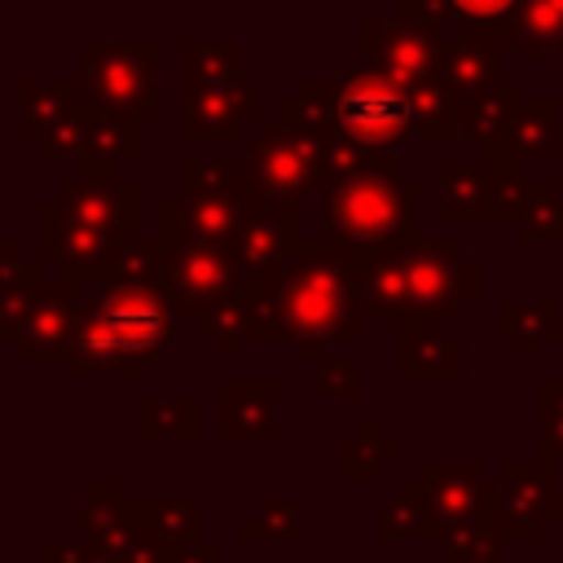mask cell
Returning a JSON list of instances; mask_svg holds the SVG:
<instances>
[{
    "instance_id": "obj_31",
    "label": "cell",
    "mask_w": 563,
    "mask_h": 563,
    "mask_svg": "<svg viewBox=\"0 0 563 563\" xmlns=\"http://www.w3.org/2000/svg\"><path fill=\"white\" fill-rule=\"evenodd\" d=\"M506 35L519 44L523 62H537V57H563V0L515 4Z\"/></svg>"
},
{
    "instance_id": "obj_20",
    "label": "cell",
    "mask_w": 563,
    "mask_h": 563,
    "mask_svg": "<svg viewBox=\"0 0 563 563\" xmlns=\"http://www.w3.org/2000/svg\"><path fill=\"white\" fill-rule=\"evenodd\" d=\"M413 242H396V246H383V251L356 260L365 321H405V303H409V246Z\"/></svg>"
},
{
    "instance_id": "obj_21",
    "label": "cell",
    "mask_w": 563,
    "mask_h": 563,
    "mask_svg": "<svg viewBox=\"0 0 563 563\" xmlns=\"http://www.w3.org/2000/svg\"><path fill=\"white\" fill-rule=\"evenodd\" d=\"M141 154V123L123 114H106L88 101V141L79 158V176L92 180H123L119 172Z\"/></svg>"
},
{
    "instance_id": "obj_1",
    "label": "cell",
    "mask_w": 563,
    "mask_h": 563,
    "mask_svg": "<svg viewBox=\"0 0 563 563\" xmlns=\"http://www.w3.org/2000/svg\"><path fill=\"white\" fill-rule=\"evenodd\" d=\"M242 312L251 339H295L303 361L325 343H356L365 325L356 260L330 238L303 242L282 273L242 282Z\"/></svg>"
},
{
    "instance_id": "obj_15",
    "label": "cell",
    "mask_w": 563,
    "mask_h": 563,
    "mask_svg": "<svg viewBox=\"0 0 563 563\" xmlns=\"http://www.w3.org/2000/svg\"><path fill=\"white\" fill-rule=\"evenodd\" d=\"M427 484L444 528L449 523H501V488L475 462H422Z\"/></svg>"
},
{
    "instance_id": "obj_25",
    "label": "cell",
    "mask_w": 563,
    "mask_h": 563,
    "mask_svg": "<svg viewBox=\"0 0 563 563\" xmlns=\"http://www.w3.org/2000/svg\"><path fill=\"white\" fill-rule=\"evenodd\" d=\"M493 202H497V185L484 167L462 163V158L440 163V216L449 224L493 220Z\"/></svg>"
},
{
    "instance_id": "obj_18",
    "label": "cell",
    "mask_w": 563,
    "mask_h": 563,
    "mask_svg": "<svg viewBox=\"0 0 563 563\" xmlns=\"http://www.w3.org/2000/svg\"><path fill=\"white\" fill-rule=\"evenodd\" d=\"M519 106H523L519 79H497L493 88L466 97V128L462 132L479 145V154H484L479 167L488 176H515V172H523V167H510L506 163V141H510V123H515Z\"/></svg>"
},
{
    "instance_id": "obj_12",
    "label": "cell",
    "mask_w": 563,
    "mask_h": 563,
    "mask_svg": "<svg viewBox=\"0 0 563 563\" xmlns=\"http://www.w3.org/2000/svg\"><path fill=\"white\" fill-rule=\"evenodd\" d=\"M255 119H260V97L246 75L224 79V84H180V136L185 141H233Z\"/></svg>"
},
{
    "instance_id": "obj_22",
    "label": "cell",
    "mask_w": 563,
    "mask_h": 563,
    "mask_svg": "<svg viewBox=\"0 0 563 563\" xmlns=\"http://www.w3.org/2000/svg\"><path fill=\"white\" fill-rule=\"evenodd\" d=\"M84 106H88V97H84L79 79H57V84L22 79L18 84V132L40 145L53 128H62L66 119H75Z\"/></svg>"
},
{
    "instance_id": "obj_36",
    "label": "cell",
    "mask_w": 563,
    "mask_h": 563,
    "mask_svg": "<svg viewBox=\"0 0 563 563\" xmlns=\"http://www.w3.org/2000/svg\"><path fill=\"white\" fill-rule=\"evenodd\" d=\"M163 273H167V246L163 242H123L101 282L106 286H163Z\"/></svg>"
},
{
    "instance_id": "obj_38",
    "label": "cell",
    "mask_w": 563,
    "mask_h": 563,
    "mask_svg": "<svg viewBox=\"0 0 563 563\" xmlns=\"http://www.w3.org/2000/svg\"><path fill=\"white\" fill-rule=\"evenodd\" d=\"M501 541H506L501 523H449L440 532L444 559L453 563H497Z\"/></svg>"
},
{
    "instance_id": "obj_16",
    "label": "cell",
    "mask_w": 563,
    "mask_h": 563,
    "mask_svg": "<svg viewBox=\"0 0 563 563\" xmlns=\"http://www.w3.org/2000/svg\"><path fill=\"white\" fill-rule=\"evenodd\" d=\"M282 383L277 378H224L216 387V435L220 440H264L273 444L282 435L277 422Z\"/></svg>"
},
{
    "instance_id": "obj_2",
    "label": "cell",
    "mask_w": 563,
    "mask_h": 563,
    "mask_svg": "<svg viewBox=\"0 0 563 563\" xmlns=\"http://www.w3.org/2000/svg\"><path fill=\"white\" fill-rule=\"evenodd\" d=\"M282 119L317 132L325 145L343 141L365 154H396L413 132L409 88L365 62H347L339 79H303L282 101Z\"/></svg>"
},
{
    "instance_id": "obj_29",
    "label": "cell",
    "mask_w": 563,
    "mask_h": 563,
    "mask_svg": "<svg viewBox=\"0 0 563 563\" xmlns=\"http://www.w3.org/2000/svg\"><path fill=\"white\" fill-rule=\"evenodd\" d=\"M79 528H84V541L106 550L114 563L145 537L141 519H136V501H84L79 510Z\"/></svg>"
},
{
    "instance_id": "obj_47",
    "label": "cell",
    "mask_w": 563,
    "mask_h": 563,
    "mask_svg": "<svg viewBox=\"0 0 563 563\" xmlns=\"http://www.w3.org/2000/svg\"><path fill=\"white\" fill-rule=\"evenodd\" d=\"M216 559H220V541H216V537H207V541L180 550V563H216Z\"/></svg>"
},
{
    "instance_id": "obj_9",
    "label": "cell",
    "mask_w": 563,
    "mask_h": 563,
    "mask_svg": "<svg viewBox=\"0 0 563 563\" xmlns=\"http://www.w3.org/2000/svg\"><path fill=\"white\" fill-rule=\"evenodd\" d=\"M158 242L167 246L163 290L176 303V312L189 317L194 325L211 308H220V303H229V299L242 295V273H238V264H233L229 251L202 246V242H194V238H185L176 229H158Z\"/></svg>"
},
{
    "instance_id": "obj_30",
    "label": "cell",
    "mask_w": 563,
    "mask_h": 563,
    "mask_svg": "<svg viewBox=\"0 0 563 563\" xmlns=\"http://www.w3.org/2000/svg\"><path fill=\"white\" fill-rule=\"evenodd\" d=\"M413 106V128L427 141H453L457 128H466V97H457L440 75H427L409 88Z\"/></svg>"
},
{
    "instance_id": "obj_33",
    "label": "cell",
    "mask_w": 563,
    "mask_h": 563,
    "mask_svg": "<svg viewBox=\"0 0 563 563\" xmlns=\"http://www.w3.org/2000/svg\"><path fill=\"white\" fill-rule=\"evenodd\" d=\"M400 457V440H391L374 418H365L343 444H339V475L343 479H356V484H369L383 475L387 462Z\"/></svg>"
},
{
    "instance_id": "obj_3",
    "label": "cell",
    "mask_w": 563,
    "mask_h": 563,
    "mask_svg": "<svg viewBox=\"0 0 563 563\" xmlns=\"http://www.w3.org/2000/svg\"><path fill=\"white\" fill-rule=\"evenodd\" d=\"M172 343H180V312L163 286H101V295L84 303L75 343L57 369L62 378H136L141 365Z\"/></svg>"
},
{
    "instance_id": "obj_41",
    "label": "cell",
    "mask_w": 563,
    "mask_h": 563,
    "mask_svg": "<svg viewBox=\"0 0 563 563\" xmlns=\"http://www.w3.org/2000/svg\"><path fill=\"white\" fill-rule=\"evenodd\" d=\"M84 141H88V106L75 114V119H66L62 128H53L35 150H40V158H48V163H66V158H84Z\"/></svg>"
},
{
    "instance_id": "obj_40",
    "label": "cell",
    "mask_w": 563,
    "mask_h": 563,
    "mask_svg": "<svg viewBox=\"0 0 563 563\" xmlns=\"http://www.w3.org/2000/svg\"><path fill=\"white\" fill-rule=\"evenodd\" d=\"M537 405H541V457L559 466L563 462V383L545 378Z\"/></svg>"
},
{
    "instance_id": "obj_13",
    "label": "cell",
    "mask_w": 563,
    "mask_h": 563,
    "mask_svg": "<svg viewBox=\"0 0 563 563\" xmlns=\"http://www.w3.org/2000/svg\"><path fill=\"white\" fill-rule=\"evenodd\" d=\"M57 202L70 211L75 224L110 233L119 242H141V189L136 180H92L66 176L57 185Z\"/></svg>"
},
{
    "instance_id": "obj_42",
    "label": "cell",
    "mask_w": 563,
    "mask_h": 563,
    "mask_svg": "<svg viewBox=\"0 0 563 563\" xmlns=\"http://www.w3.org/2000/svg\"><path fill=\"white\" fill-rule=\"evenodd\" d=\"M255 523H260V541H299L303 537L295 501H264L255 510Z\"/></svg>"
},
{
    "instance_id": "obj_23",
    "label": "cell",
    "mask_w": 563,
    "mask_h": 563,
    "mask_svg": "<svg viewBox=\"0 0 563 563\" xmlns=\"http://www.w3.org/2000/svg\"><path fill=\"white\" fill-rule=\"evenodd\" d=\"M497 66H501V40H493V35H444L435 75L457 97H471V92H484L501 79Z\"/></svg>"
},
{
    "instance_id": "obj_24",
    "label": "cell",
    "mask_w": 563,
    "mask_h": 563,
    "mask_svg": "<svg viewBox=\"0 0 563 563\" xmlns=\"http://www.w3.org/2000/svg\"><path fill=\"white\" fill-rule=\"evenodd\" d=\"M40 290H44L40 260H26L18 242H4L0 246V334L9 343H18Z\"/></svg>"
},
{
    "instance_id": "obj_45",
    "label": "cell",
    "mask_w": 563,
    "mask_h": 563,
    "mask_svg": "<svg viewBox=\"0 0 563 563\" xmlns=\"http://www.w3.org/2000/svg\"><path fill=\"white\" fill-rule=\"evenodd\" d=\"M75 559H79V545L70 541H57V537L40 541V563H75Z\"/></svg>"
},
{
    "instance_id": "obj_4",
    "label": "cell",
    "mask_w": 563,
    "mask_h": 563,
    "mask_svg": "<svg viewBox=\"0 0 563 563\" xmlns=\"http://www.w3.org/2000/svg\"><path fill=\"white\" fill-rule=\"evenodd\" d=\"M418 194L422 185L400 172L396 154H383L365 172L334 176L321 185V224L334 246L352 260L374 255L396 242L422 238L418 229Z\"/></svg>"
},
{
    "instance_id": "obj_26",
    "label": "cell",
    "mask_w": 563,
    "mask_h": 563,
    "mask_svg": "<svg viewBox=\"0 0 563 563\" xmlns=\"http://www.w3.org/2000/svg\"><path fill=\"white\" fill-rule=\"evenodd\" d=\"M497 330L506 343L519 347L523 361H537L541 347L563 334V308L559 299H501Z\"/></svg>"
},
{
    "instance_id": "obj_34",
    "label": "cell",
    "mask_w": 563,
    "mask_h": 563,
    "mask_svg": "<svg viewBox=\"0 0 563 563\" xmlns=\"http://www.w3.org/2000/svg\"><path fill=\"white\" fill-rule=\"evenodd\" d=\"M136 435L141 440H180L194 444L202 435V405L194 396L180 400H141L136 405Z\"/></svg>"
},
{
    "instance_id": "obj_28",
    "label": "cell",
    "mask_w": 563,
    "mask_h": 563,
    "mask_svg": "<svg viewBox=\"0 0 563 563\" xmlns=\"http://www.w3.org/2000/svg\"><path fill=\"white\" fill-rule=\"evenodd\" d=\"M440 532H444V519H440V510H435V501H431V493H427V484L418 475L405 479L391 493V501L378 506V537L383 541H400V537L440 541Z\"/></svg>"
},
{
    "instance_id": "obj_32",
    "label": "cell",
    "mask_w": 563,
    "mask_h": 563,
    "mask_svg": "<svg viewBox=\"0 0 563 563\" xmlns=\"http://www.w3.org/2000/svg\"><path fill=\"white\" fill-rule=\"evenodd\" d=\"M136 519L150 537H158L172 550H189V545L207 541L198 506L189 497H145V501H136Z\"/></svg>"
},
{
    "instance_id": "obj_10",
    "label": "cell",
    "mask_w": 563,
    "mask_h": 563,
    "mask_svg": "<svg viewBox=\"0 0 563 563\" xmlns=\"http://www.w3.org/2000/svg\"><path fill=\"white\" fill-rule=\"evenodd\" d=\"M303 246V233H299V202H268V198H255L246 202V220L238 229V242L229 246L242 282H260V277H273L282 273Z\"/></svg>"
},
{
    "instance_id": "obj_35",
    "label": "cell",
    "mask_w": 563,
    "mask_h": 563,
    "mask_svg": "<svg viewBox=\"0 0 563 563\" xmlns=\"http://www.w3.org/2000/svg\"><path fill=\"white\" fill-rule=\"evenodd\" d=\"M242 79L238 40H180V84H224Z\"/></svg>"
},
{
    "instance_id": "obj_14",
    "label": "cell",
    "mask_w": 563,
    "mask_h": 563,
    "mask_svg": "<svg viewBox=\"0 0 563 563\" xmlns=\"http://www.w3.org/2000/svg\"><path fill=\"white\" fill-rule=\"evenodd\" d=\"M501 488V532L506 541H537L541 523L559 510V466L545 457L532 462H501L497 466Z\"/></svg>"
},
{
    "instance_id": "obj_37",
    "label": "cell",
    "mask_w": 563,
    "mask_h": 563,
    "mask_svg": "<svg viewBox=\"0 0 563 563\" xmlns=\"http://www.w3.org/2000/svg\"><path fill=\"white\" fill-rule=\"evenodd\" d=\"M519 233L528 242H563V189L554 180H528V198L519 211Z\"/></svg>"
},
{
    "instance_id": "obj_43",
    "label": "cell",
    "mask_w": 563,
    "mask_h": 563,
    "mask_svg": "<svg viewBox=\"0 0 563 563\" xmlns=\"http://www.w3.org/2000/svg\"><path fill=\"white\" fill-rule=\"evenodd\" d=\"M321 391L334 396V400H356L361 396V369L352 365V356L321 361Z\"/></svg>"
},
{
    "instance_id": "obj_46",
    "label": "cell",
    "mask_w": 563,
    "mask_h": 563,
    "mask_svg": "<svg viewBox=\"0 0 563 563\" xmlns=\"http://www.w3.org/2000/svg\"><path fill=\"white\" fill-rule=\"evenodd\" d=\"M79 493H84V501H119L123 493H119V484L114 479H79Z\"/></svg>"
},
{
    "instance_id": "obj_7",
    "label": "cell",
    "mask_w": 563,
    "mask_h": 563,
    "mask_svg": "<svg viewBox=\"0 0 563 563\" xmlns=\"http://www.w3.org/2000/svg\"><path fill=\"white\" fill-rule=\"evenodd\" d=\"M246 185L268 202H303L325 185V141L290 119H264L255 141H246Z\"/></svg>"
},
{
    "instance_id": "obj_48",
    "label": "cell",
    "mask_w": 563,
    "mask_h": 563,
    "mask_svg": "<svg viewBox=\"0 0 563 563\" xmlns=\"http://www.w3.org/2000/svg\"><path fill=\"white\" fill-rule=\"evenodd\" d=\"M75 563H114L106 550H97V545H88V541H79V559Z\"/></svg>"
},
{
    "instance_id": "obj_8",
    "label": "cell",
    "mask_w": 563,
    "mask_h": 563,
    "mask_svg": "<svg viewBox=\"0 0 563 563\" xmlns=\"http://www.w3.org/2000/svg\"><path fill=\"white\" fill-rule=\"evenodd\" d=\"M479 290H484V268L475 260H466L462 242H453V238H418L409 246L405 321L449 325V321H457V312L471 299H479Z\"/></svg>"
},
{
    "instance_id": "obj_19",
    "label": "cell",
    "mask_w": 563,
    "mask_h": 563,
    "mask_svg": "<svg viewBox=\"0 0 563 563\" xmlns=\"http://www.w3.org/2000/svg\"><path fill=\"white\" fill-rule=\"evenodd\" d=\"M396 369L405 383H457L462 378V343L449 325L405 321L396 343Z\"/></svg>"
},
{
    "instance_id": "obj_6",
    "label": "cell",
    "mask_w": 563,
    "mask_h": 563,
    "mask_svg": "<svg viewBox=\"0 0 563 563\" xmlns=\"http://www.w3.org/2000/svg\"><path fill=\"white\" fill-rule=\"evenodd\" d=\"M163 44L158 40H84L79 44V88L84 97L123 119H158V66Z\"/></svg>"
},
{
    "instance_id": "obj_39",
    "label": "cell",
    "mask_w": 563,
    "mask_h": 563,
    "mask_svg": "<svg viewBox=\"0 0 563 563\" xmlns=\"http://www.w3.org/2000/svg\"><path fill=\"white\" fill-rule=\"evenodd\" d=\"M198 334L216 347L220 361H233V356L242 352V343L251 339V330H246V312H242V295L229 299V303H220V308H211V312L198 321Z\"/></svg>"
},
{
    "instance_id": "obj_50",
    "label": "cell",
    "mask_w": 563,
    "mask_h": 563,
    "mask_svg": "<svg viewBox=\"0 0 563 563\" xmlns=\"http://www.w3.org/2000/svg\"><path fill=\"white\" fill-rule=\"evenodd\" d=\"M422 563H453V559H422Z\"/></svg>"
},
{
    "instance_id": "obj_5",
    "label": "cell",
    "mask_w": 563,
    "mask_h": 563,
    "mask_svg": "<svg viewBox=\"0 0 563 563\" xmlns=\"http://www.w3.org/2000/svg\"><path fill=\"white\" fill-rule=\"evenodd\" d=\"M176 198L158 202V229H176L202 246L229 251L246 220L251 185L242 158H180Z\"/></svg>"
},
{
    "instance_id": "obj_11",
    "label": "cell",
    "mask_w": 563,
    "mask_h": 563,
    "mask_svg": "<svg viewBox=\"0 0 563 563\" xmlns=\"http://www.w3.org/2000/svg\"><path fill=\"white\" fill-rule=\"evenodd\" d=\"M356 31H361L356 35V53H361L356 62L387 70L405 88H413L418 79L435 75V66H440L444 35H435L427 26H413L405 18H387V22L383 18H361Z\"/></svg>"
},
{
    "instance_id": "obj_27",
    "label": "cell",
    "mask_w": 563,
    "mask_h": 563,
    "mask_svg": "<svg viewBox=\"0 0 563 563\" xmlns=\"http://www.w3.org/2000/svg\"><path fill=\"white\" fill-rule=\"evenodd\" d=\"M554 158H559V101L550 97L523 101L510 123L506 163L523 167V163H554Z\"/></svg>"
},
{
    "instance_id": "obj_44",
    "label": "cell",
    "mask_w": 563,
    "mask_h": 563,
    "mask_svg": "<svg viewBox=\"0 0 563 563\" xmlns=\"http://www.w3.org/2000/svg\"><path fill=\"white\" fill-rule=\"evenodd\" d=\"M119 563H180V550H172V545H163L158 537H150V532H145V537H141V541H136Z\"/></svg>"
},
{
    "instance_id": "obj_49",
    "label": "cell",
    "mask_w": 563,
    "mask_h": 563,
    "mask_svg": "<svg viewBox=\"0 0 563 563\" xmlns=\"http://www.w3.org/2000/svg\"><path fill=\"white\" fill-rule=\"evenodd\" d=\"M550 519H554V523H559V559H563V501H559V510H554V515H550Z\"/></svg>"
},
{
    "instance_id": "obj_17",
    "label": "cell",
    "mask_w": 563,
    "mask_h": 563,
    "mask_svg": "<svg viewBox=\"0 0 563 563\" xmlns=\"http://www.w3.org/2000/svg\"><path fill=\"white\" fill-rule=\"evenodd\" d=\"M79 290L84 286H70L62 277L44 282V290H40V299H35L18 343H13L22 361H57V365L66 361V352L75 343V330H79V312H84Z\"/></svg>"
}]
</instances>
